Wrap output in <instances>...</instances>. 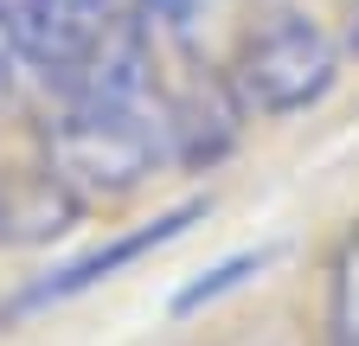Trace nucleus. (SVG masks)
<instances>
[{
  "mask_svg": "<svg viewBox=\"0 0 359 346\" xmlns=\"http://www.w3.org/2000/svg\"><path fill=\"white\" fill-rule=\"evenodd\" d=\"M231 77H238V97L257 116H295V109H314L334 90L340 46H334V32L321 20L283 7V13H269L263 26L244 32Z\"/></svg>",
  "mask_w": 359,
  "mask_h": 346,
  "instance_id": "obj_1",
  "label": "nucleus"
},
{
  "mask_svg": "<svg viewBox=\"0 0 359 346\" xmlns=\"http://www.w3.org/2000/svg\"><path fill=\"white\" fill-rule=\"evenodd\" d=\"M199 219H205V199H187V205L161 212V219H148V225H135V231H122V237H109V244H97V250H83L77 263H65V270H52L45 282L20 289V295H13V308H7V321H20V314H32V308H52V301H71V295L97 289V282H109L116 270L142 263L148 250L173 244L180 231H187V225H199Z\"/></svg>",
  "mask_w": 359,
  "mask_h": 346,
  "instance_id": "obj_2",
  "label": "nucleus"
},
{
  "mask_svg": "<svg viewBox=\"0 0 359 346\" xmlns=\"http://www.w3.org/2000/svg\"><path fill=\"white\" fill-rule=\"evenodd\" d=\"M77 193L58 180L52 167L45 173H20V180L0 186V237L7 244H39V237H58L77 219Z\"/></svg>",
  "mask_w": 359,
  "mask_h": 346,
  "instance_id": "obj_3",
  "label": "nucleus"
},
{
  "mask_svg": "<svg viewBox=\"0 0 359 346\" xmlns=\"http://www.w3.org/2000/svg\"><path fill=\"white\" fill-rule=\"evenodd\" d=\"M269 263V250H244V256H231V263H218V270H205L193 289H180V301H173V314H193V308H205V301H218L224 289H238L244 276H257Z\"/></svg>",
  "mask_w": 359,
  "mask_h": 346,
  "instance_id": "obj_4",
  "label": "nucleus"
},
{
  "mask_svg": "<svg viewBox=\"0 0 359 346\" xmlns=\"http://www.w3.org/2000/svg\"><path fill=\"white\" fill-rule=\"evenodd\" d=\"M334 346H359V237L334 270Z\"/></svg>",
  "mask_w": 359,
  "mask_h": 346,
  "instance_id": "obj_5",
  "label": "nucleus"
},
{
  "mask_svg": "<svg viewBox=\"0 0 359 346\" xmlns=\"http://www.w3.org/2000/svg\"><path fill=\"white\" fill-rule=\"evenodd\" d=\"M346 46L359 52V0H346Z\"/></svg>",
  "mask_w": 359,
  "mask_h": 346,
  "instance_id": "obj_6",
  "label": "nucleus"
}]
</instances>
